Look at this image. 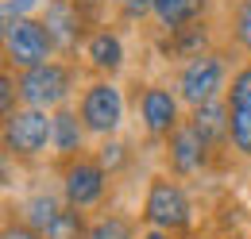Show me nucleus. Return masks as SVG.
Returning <instances> with one entry per match:
<instances>
[{
    "label": "nucleus",
    "instance_id": "obj_14",
    "mask_svg": "<svg viewBox=\"0 0 251 239\" xmlns=\"http://www.w3.org/2000/svg\"><path fill=\"white\" fill-rule=\"evenodd\" d=\"M89 143H93V135L77 116V104H62L50 112V166H62L70 158L89 154L93 150Z\"/></svg>",
    "mask_w": 251,
    "mask_h": 239
},
{
    "label": "nucleus",
    "instance_id": "obj_22",
    "mask_svg": "<svg viewBox=\"0 0 251 239\" xmlns=\"http://www.w3.org/2000/svg\"><path fill=\"white\" fill-rule=\"evenodd\" d=\"M20 104H24V96H20V77H16V70L0 66V116H12Z\"/></svg>",
    "mask_w": 251,
    "mask_h": 239
},
{
    "label": "nucleus",
    "instance_id": "obj_12",
    "mask_svg": "<svg viewBox=\"0 0 251 239\" xmlns=\"http://www.w3.org/2000/svg\"><path fill=\"white\" fill-rule=\"evenodd\" d=\"M228 104V131H232V154L236 162L251 166V62H240L232 70V81L224 93Z\"/></svg>",
    "mask_w": 251,
    "mask_h": 239
},
{
    "label": "nucleus",
    "instance_id": "obj_21",
    "mask_svg": "<svg viewBox=\"0 0 251 239\" xmlns=\"http://www.w3.org/2000/svg\"><path fill=\"white\" fill-rule=\"evenodd\" d=\"M43 236L47 239H89V212H77V209L66 205Z\"/></svg>",
    "mask_w": 251,
    "mask_h": 239
},
{
    "label": "nucleus",
    "instance_id": "obj_6",
    "mask_svg": "<svg viewBox=\"0 0 251 239\" xmlns=\"http://www.w3.org/2000/svg\"><path fill=\"white\" fill-rule=\"evenodd\" d=\"M0 147L4 162H12L16 170H39L43 162H50V112L20 104L12 116L0 120Z\"/></svg>",
    "mask_w": 251,
    "mask_h": 239
},
{
    "label": "nucleus",
    "instance_id": "obj_24",
    "mask_svg": "<svg viewBox=\"0 0 251 239\" xmlns=\"http://www.w3.org/2000/svg\"><path fill=\"white\" fill-rule=\"evenodd\" d=\"M139 239H174V236H170V232H158V228H143Z\"/></svg>",
    "mask_w": 251,
    "mask_h": 239
},
{
    "label": "nucleus",
    "instance_id": "obj_18",
    "mask_svg": "<svg viewBox=\"0 0 251 239\" xmlns=\"http://www.w3.org/2000/svg\"><path fill=\"white\" fill-rule=\"evenodd\" d=\"M143 236V220L139 212L108 205L97 216H89V239H139Z\"/></svg>",
    "mask_w": 251,
    "mask_h": 239
},
{
    "label": "nucleus",
    "instance_id": "obj_15",
    "mask_svg": "<svg viewBox=\"0 0 251 239\" xmlns=\"http://www.w3.org/2000/svg\"><path fill=\"white\" fill-rule=\"evenodd\" d=\"M220 43L236 50L240 62H251V0H224L217 16Z\"/></svg>",
    "mask_w": 251,
    "mask_h": 239
},
{
    "label": "nucleus",
    "instance_id": "obj_9",
    "mask_svg": "<svg viewBox=\"0 0 251 239\" xmlns=\"http://www.w3.org/2000/svg\"><path fill=\"white\" fill-rule=\"evenodd\" d=\"M54 170V181L62 189V201L77 212H89L97 216L100 209L112 205V189H116V178L104 170V162L97 158V150L81 154V158H70L62 166H50Z\"/></svg>",
    "mask_w": 251,
    "mask_h": 239
},
{
    "label": "nucleus",
    "instance_id": "obj_20",
    "mask_svg": "<svg viewBox=\"0 0 251 239\" xmlns=\"http://www.w3.org/2000/svg\"><path fill=\"white\" fill-rule=\"evenodd\" d=\"M112 4V20L124 31H139V27H155V0H108Z\"/></svg>",
    "mask_w": 251,
    "mask_h": 239
},
{
    "label": "nucleus",
    "instance_id": "obj_17",
    "mask_svg": "<svg viewBox=\"0 0 251 239\" xmlns=\"http://www.w3.org/2000/svg\"><path fill=\"white\" fill-rule=\"evenodd\" d=\"M213 4L217 0H155V35H170L209 20Z\"/></svg>",
    "mask_w": 251,
    "mask_h": 239
},
{
    "label": "nucleus",
    "instance_id": "obj_25",
    "mask_svg": "<svg viewBox=\"0 0 251 239\" xmlns=\"http://www.w3.org/2000/svg\"><path fill=\"white\" fill-rule=\"evenodd\" d=\"M193 239H232V236H224V232H197Z\"/></svg>",
    "mask_w": 251,
    "mask_h": 239
},
{
    "label": "nucleus",
    "instance_id": "obj_13",
    "mask_svg": "<svg viewBox=\"0 0 251 239\" xmlns=\"http://www.w3.org/2000/svg\"><path fill=\"white\" fill-rule=\"evenodd\" d=\"M217 43H220L217 16H209V20L193 24V27L170 31V35H151V50H155V58H162L170 70L182 66L186 58H193V54H201V50H209V47H217Z\"/></svg>",
    "mask_w": 251,
    "mask_h": 239
},
{
    "label": "nucleus",
    "instance_id": "obj_3",
    "mask_svg": "<svg viewBox=\"0 0 251 239\" xmlns=\"http://www.w3.org/2000/svg\"><path fill=\"white\" fill-rule=\"evenodd\" d=\"M39 20H43V27L54 43V54L77 62L85 39L100 24L112 20V4L108 0H43Z\"/></svg>",
    "mask_w": 251,
    "mask_h": 239
},
{
    "label": "nucleus",
    "instance_id": "obj_2",
    "mask_svg": "<svg viewBox=\"0 0 251 239\" xmlns=\"http://www.w3.org/2000/svg\"><path fill=\"white\" fill-rule=\"evenodd\" d=\"M139 220L143 228L170 232L174 239H193L197 236V201L189 193V185L166 170H155L143 181V197H139Z\"/></svg>",
    "mask_w": 251,
    "mask_h": 239
},
{
    "label": "nucleus",
    "instance_id": "obj_16",
    "mask_svg": "<svg viewBox=\"0 0 251 239\" xmlns=\"http://www.w3.org/2000/svg\"><path fill=\"white\" fill-rule=\"evenodd\" d=\"M8 209H12V201H8ZM62 209H66V201H62V189H58V185H31V189L16 201L12 212H16L20 220H27L31 228L47 232Z\"/></svg>",
    "mask_w": 251,
    "mask_h": 239
},
{
    "label": "nucleus",
    "instance_id": "obj_5",
    "mask_svg": "<svg viewBox=\"0 0 251 239\" xmlns=\"http://www.w3.org/2000/svg\"><path fill=\"white\" fill-rule=\"evenodd\" d=\"M155 154H158V170H166V174H174V178H182V181L220 178V174L236 162L232 154H220L189 120L155 150Z\"/></svg>",
    "mask_w": 251,
    "mask_h": 239
},
{
    "label": "nucleus",
    "instance_id": "obj_1",
    "mask_svg": "<svg viewBox=\"0 0 251 239\" xmlns=\"http://www.w3.org/2000/svg\"><path fill=\"white\" fill-rule=\"evenodd\" d=\"M131 120H135V139H143L151 150H158L182 123H186V104L174 89L170 77H135L131 81Z\"/></svg>",
    "mask_w": 251,
    "mask_h": 239
},
{
    "label": "nucleus",
    "instance_id": "obj_8",
    "mask_svg": "<svg viewBox=\"0 0 251 239\" xmlns=\"http://www.w3.org/2000/svg\"><path fill=\"white\" fill-rule=\"evenodd\" d=\"M16 77H20L24 104L43 108V112H54V108L77 100V93H81L89 73H85L81 62H74V58H50V62H43V66H35V70L16 73Z\"/></svg>",
    "mask_w": 251,
    "mask_h": 239
},
{
    "label": "nucleus",
    "instance_id": "obj_4",
    "mask_svg": "<svg viewBox=\"0 0 251 239\" xmlns=\"http://www.w3.org/2000/svg\"><path fill=\"white\" fill-rule=\"evenodd\" d=\"M236 66H240L236 50H228L224 43H217V47H209V50L186 58L182 66H174V70H170V81H174V89H178V96H182L186 108H201V104L224 100Z\"/></svg>",
    "mask_w": 251,
    "mask_h": 239
},
{
    "label": "nucleus",
    "instance_id": "obj_26",
    "mask_svg": "<svg viewBox=\"0 0 251 239\" xmlns=\"http://www.w3.org/2000/svg\"><path fill=\"white\" fill-rule=\"evenodd\" d=\"M244 239H251V212H248V236H244Z\"/></svg>",
    "mask_w": 251,
    "mask_h": 239
},
{
    "label": "nucleus",
    "instance_id": "obj_19",
    "mask_svg": "<svg viewBox=\"0 0 251 239\" xmlns=\"http://www.w3.org/2000/svg\"><path fill=\"white\" fill-rule=\"evenodd\" d=\"M139 147H147V143H143V139H131V135H112V139H100L93 150H97V158L104 162V170H108L112 178H124L127 170L135 166Z\"/></svg>",
    "mask_w": 251,
    "mask_h": 239
},
{
    "label": "nucleus",
    "instance_id": "obj_7",
    "mask_svg": "<svg viewBox=\"0 0 251 239\" xmlns=\"http://www.w3.org/2000/svg\"><path fill=\"white\" fill-rule=\"evenodd\" d=\"M77 116L89 127L93 143L100 139H112V135H124L127 116H131V96L116 77H85V85L77 93Z\"/></svg>",
    "mask_w": 251,
    "mask_h": 239
},
{
    "label": "nucleus",
    "instance_id": "obj_10",
    "mask_svg": "<svg viewBox=\"0 0 251 239\" xmlns=\"http://www.w3.org/2000/svg\"><path fill=\"white\" fill-rule=\"evenodd\" d=\"M0 54H4V66L16 70V73L58 58V54H54V43H50V35H47V27H43L39 16H4Z\"/></svg>",
    "mask_w": 251,
    "mask_h": 239
},
{
    "label": "nucleus",
    "instance_id": "obj_11",
    "mask_svg": "<svg viewBox=\"0 0 251 239\" xmlns=\"http://www.w3.org/2000/svg\"><path fill=\"white\" fill-rule=\"evenodd\" d=\"M81 66H85V73L89 77H124L127 70V39H124V27L116 24V20H108V24H100V27L85 39V47H81Z\"/></svg>",
    "mask_w": 251,
    "mask_h": 239
},
{
    "label": "nucleus",
    "instance_id": "obj_23",
    "mask_svg": "<svg viewBox=\"0 0 251 239\" xmlns=\"http://www.w3.org/2000/svg\"><path fill=\"white\" fill-rule=\"evenodd\" d=\"M0 239H47L39 228H31L27 220H20L16 212L8 209V216H4V224H0Z\"/></svg>",
    "mask_w": 251,
    "mask_h": 239
}]
</instances>
